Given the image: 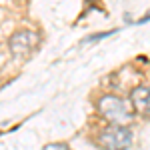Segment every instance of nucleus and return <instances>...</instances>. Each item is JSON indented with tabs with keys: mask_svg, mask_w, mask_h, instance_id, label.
Instances as JSON below:
<instances>
[{
	"mask_svg": "<svg viewBox=\"0 0 150 150\" xmlns=\"http://www.w3.org/2000/svg\"><path fill=\"white\" fill-rule=\"evenodd\" d=\"M98 112L104 120L112 122V124H120V126H128L134 118V108L128 104V100L114 96V94H106L98 100Z\"/></svg>",
	"mask_w": 150,
	"mask_h": 150,
	"instance_id": "obj_1",
	"label": "nucleus"
},
{
	"mask_svg": "<svg viewBox=\"0 0 150 150\" xmlns=\"http://www.w3.org/2000/svg\"><path fill=\"white\" fill-rule=\"evenodd\" d=\"M96 142L102 150H128L132 144V132L128 126L112 124L100 130Z\"/></svg>",
	"mask_w": 150,
	"mask_h": 150,
	"instance_id": "obj_2",
	"label": "nucleus"
},
{
	"mask_svg": "<svg viewBox=\"0 0 150 150\" xmlns=\"http://www.w3.org/2000/svg\"><path fill=\"white\" fill-rule=\"evenodd\" d=\"M40 42V34L34 30H18L10 36L8 40V48L16 58H28Z\"/></svg>",
	"mask_w": 150,
	"mask_h": 150,
	"instance_id": "obj_3",
	"label": "nucleus"
},
{
	"mask_svg": "<svg viewBox=\"0 0 150 150\" xmlns=\"http://www.w3.org/2000/svg\"><path fill=\"white\" fill-rule=\"evenodd\" d=\"M130 104L134 112L150 118V86H134L130 90Z\"/></svg>",
	"mask_w": 150,
	"mask_h": 150,
	"instance_id": "obj_4",
	"label": "nucleus"
},
{
	"mask_svg": "<svg viewBox=\"0 0 150 150\" xmlns=\"http://www.w3.org/2000/svg\"><path fill=\"white\" fill-rule=\"evenodd\" d=\"M44 150H70V146L64 142H54V144H46Z\"/></svg>",
	"mask_w": 150,
	"mask_h": 150,
	"instance_id": "obj_5",
	"label": "nucleus"
}]
</instances>
